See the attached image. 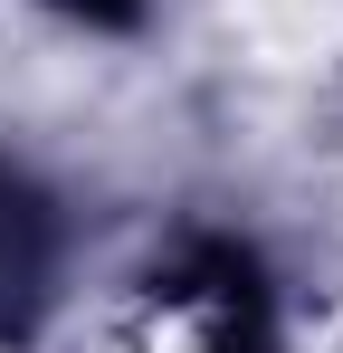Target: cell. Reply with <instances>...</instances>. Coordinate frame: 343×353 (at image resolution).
<instances>
[{"label":"cell","instance_id":"obj_3","mask_svg":"<svg viewBox=\"0 0 343 353\" xmlns=\"http://www.w3.org/2000/svg\"><path fill=\"white\" fill-rule=\"evenodd\" d=\"M57 10H76V19H105V29H114V19H134L143 0H57Z\"/></svg>","mask_w":343,"mask_h":353},{"label":"cell","instance_id":"obj_1","mask_svg":"<svg viewBox=\"0 0 343 353\" xmlns=\"http://www.w3.org/2000/svg\"><path fill=\"white\" fill-rule=\"evenodd\" d=\"M39 296H48V210H39V191L0 172V334H19L39 315Z\"/></svg>","mask_w":343,"mask_h":353},{"label":"cell","instance_id":"obj_2","mask_svg":"<svg viewBox=\"0 0 343 353\" xmlns=\"http://www.w3.org/2000/svg\"><path fill=\"white\" fill-rule=\"evenodd\" d=\"M191 296L210 315V353H267V296H258V268L238 248H200Z\"/></svg>","mask_w":343,"mask_h":353}]
</instances>
